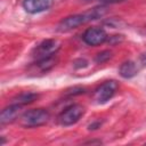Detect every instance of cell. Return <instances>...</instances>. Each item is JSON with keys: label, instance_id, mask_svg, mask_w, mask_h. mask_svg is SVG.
I'll return each instance as SVG.
<instances>
[{"label": "cell", "instance_id": "obj_3", "mask_svg": "<svg viewBox=\"0 0 146 146\" xmlns=\"http://www.w3.org/2000/svg\"><path fill=\"white\" fill-rule=\"evenodd\" d=\"M60 48V42L56 39H48L42 41L41 43H39L34 49H33V57L38 60V59H42V58H47L50 56L56 55V52L59 50Z\"/></svg>", "mask_w": 146, "mask_h": 146}, {"label": "cell", "instance_id": "obj_14", "mask_svg": "<svg viewBox=\"0 0 146 146\" xmlns=\"http://www.w3.org/2000/svg\"><path fill=\"white\" fill-rule=\"evenodd\" d=\"M100 124H102V123H100L99 121H98V122H94V123L89 124V129H90V130H91V129H92V130H94V129H97V128L100 127Z\"/></svg>", "mask_w": 146, "mask_h": 146}, {"label": "cell", "instance_id": "obj_1", "mask_svg": "<svg viewBox=\"0 0 146 146\" xmlns=\"http://www.w3.org/2000/svg\"><path fill=\"white\" fill-rule=\"evenodd\" d=\"M50 119V114L48 111L43 108L30 110L19 116V123L24 128H35L46 124Z\"/></svg>", "mask_w": 146, "mask_h": 146}, {"label": "cell", "instance_id": "obj_4", "mask_svg": "<svg viewBox=\"0 0 146 146\" xmlns=\"http://www.w3.org/2000/svg\"><path fill=\"white\" fill-rule=\"evenodd\" d=\"M89 21H91V19H90V16H89L88 13L71 15V16H67V17L63 18L59 22V24L57 25V31L62 32V33L70 32L72 30L78 29L80 25H82V24H84V23H87Z\"/></svg>", "mask_w": 146, "mask_h": 146}, {"label": "cell", "instance_id": "obj_11", "mask_svg": "<svg viewBox=\"0 0 146 146\" xmlns=\"http://www.w3.org/2000/svg\"><path fill=\"white\" fill-rule=\"evenodd\" d=\"M36 98H38V94L31 92V91H26V92H22V94L17 95L15 98H13L11 104H18L21 106H24V105L33 103Z\"/></svg>", "mask_w": 146, "mask_h": 146}, {"label": "cell", "instance_id": "obj_15", "mask_svg": "<svg viewBox=\"0 0 146 146\" xmlns=\"http://www.w3.org/2000/svg\"><path fill=\"white\" fill-rule=\"evenodd\" d=\"M141 62H143L144 64H146V52H145V54L141 56Z\"/></svg>", "mask_w": 146, "mask_h": 146}, {"label": "cell", "instance_id": "obj_2", "mask_svg": "<svg viewBox=\"0 0 146 146\" xmlns=\"http://www.w3.org/2000/svg\"><path fill=\"white\" fill-rule=\"evenodd\" d=\"M84 114V107L79 104H73L66 107L58 115V122L62 125L68 127L76 123Z\"/></svg>", "mask_w": 146, "mask_h": 146}, {"label": "cell", "instance_id": "obj_10", "mask_svg": "<svg viewBox=\"0 0 146 146\" xmlns=\"http://www.w3.org/2000/svg\"><path fill=\"white\" fill-rule=\"evenodd\" d=\"M56 62H57V58L54 55V56H50V57H47V58L38 59L34 63V66H35V68H38L39 72L44 73V72H48L50 68H52L56 65Z\"/></svg>", "mask_w": 146, "mask_h": 146}, {"label": "cell", "instance_id": "obj_8", "mask_svg": "<svg viewBox=\"0 0 146 146\" xmlns=\"http://www.w3.org/2000/svg\"><path fill=\"white\" fill-rule=\"evenodd\" d=\"M22 106L18 104H11L7 107H5L1 111L0 114V123L1 124H8L14 122L16 119H18L22 114Z\"/></svg>", "mask_w": 146, "mask_h": 146}, {"label": "cell", "instance_id": "obj_13", "mask_svg": "<svg viewBox=\"0 0 146 146\" xmlns=\"http://www.w3.org/2000/svg\"><path fill=\"white\" fill-rule=\"evenodd\" d=\"M102 3H116V2H122L125 0H98Z\"/></svg>", "mask_w": 146, "mask_h": 146}, {"label": "cell", "instance_id": "obj_6", "mask_svg": "<svg viewBox=\"0 0 146 146\" xmlns=\"http://www.w3.org/2000/svg\"><path fill=\"white\" fill-rule=\"evenodd\" d=\"M107 33L102 27H89L82 35L83 41L89 46H99L107 40Z\"/></svg>", "mask_w": 146, "mask_h": 146}, {"label": "cell", "instance_id": "obj_12", "mask_svg": "<svg viewBox=\"0 0 146 146\" xmlns=\"http://www.w3.org/2000/svg\"><path fill=\"white\" fill-rule=\"evenodd\" d=\"M112 57V52L110 50H104L102 52H98L95 57V62L98 63V64H102L104 62H107L110 58Z\"/></svg>", "mask_w": 146, "mask_h": 146}, {"label": "cell", "instance_id": "obj_5", "mask_svg": "<svg viewBox=\"0 0 146 146\" xmlns=\"http://www.w3.org/2000/svg\"><path fill=\"white\" fill-rule=\"evenodd\" d=\"M117 88H119V84L116 81L114 80L105 81L95 90L94 99L96 100L97 104H105L115 95Z\"/></svg>", "mask_w": 146, "mask_h": 146}, {"label": "cell", "instance_id": "obj_9", "mask_svg": "<svg viewBox=\"0 0 146 146\" xmlns=\"http://www.w3.org/2000/svg\"><path fill=\"white\" fill-rule=\"evenodd\" d=\"M119 73L124 79L133 78L138 73L137 64L135 62H132V60H127V62H124V63L121 64V66L119 68Z\"/></svg>", "mask_w": 146, "mask_h": 146}, {"label": "cell", "instance_id": "obj_7", "mask_svg": "<svg viewBox=\"0 0 146 146\" xmlns=\"http://www.w3.org/2000/svg\"><path fill=\"white\" fill-rule=\"evenodd\" d=\"M52 3L54 0H23V7L30 14H38L48 10Z\"/></svg>", "mask_w": 146, "mask_h": 146}, {"label": "cell", "instance_id": "obj_16", "mask_svg": "<svg viewBox=\"0 0 146 146\" xmlns=\"http://www.w3.org/2000/svg\"><path fill=\"white\" fill-rule=\"evenodd\" d=\"M83 2H91V1H98V0H82Z\"/></svg>", "mask_w": 146, "mask_h": 146}]
</instances>
